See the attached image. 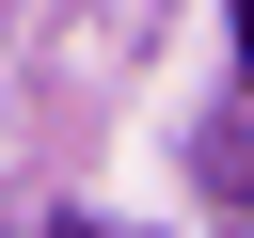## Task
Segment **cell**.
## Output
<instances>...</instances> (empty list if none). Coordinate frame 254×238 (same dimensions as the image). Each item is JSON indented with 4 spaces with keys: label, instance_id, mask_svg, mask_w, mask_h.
I'll return each instance as SVG.
<instances>
[{
    "label": "cell",
    "instance_id": "6da1fadb",
    "mask_svg": "<svg viewBox=\"0 0 254 238\" xmlns=\"http://www.w3.org/2000/svg\"><path fill=\"white\" fill-rule=\"evenodd\" d=\"M238 79H254V0H238Z\"/></svg>",
    "mask_w": 254,
    "mask_h": 238
}]
</instances>
